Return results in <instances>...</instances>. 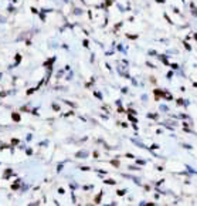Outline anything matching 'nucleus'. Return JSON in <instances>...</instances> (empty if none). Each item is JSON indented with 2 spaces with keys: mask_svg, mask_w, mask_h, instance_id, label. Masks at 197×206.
<instances>
[]
</instances>
